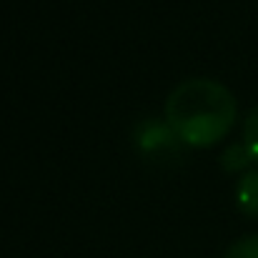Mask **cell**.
I'll list each match as a JSON object with an SVG mask.
<instances>
[{"mask_svg":"<svg viewBox=\"0 0 258 258\" xmlns=\"http://www.w3.org/2000/svg\"><path fill=\"white\" fill-rule=\"evenodd\" d=\"M166 120L180 143L201 148L223 138L236 120V98L221 81L193 76L166 98Z\"/></svg>","mask_w":258,"mask_h":258,"instance_id":"1","label":"cell"},{"mask_svg":"<svg viewBox=\"0 0 258 258\" xmlns=\"http://www.w3.org/2000/svg\"><path fill=\"white\" fill-rule=\"evenodd\" d=\"M133 138H136V146L141 148V153L146 156H156V153H168L173 148H178L180 138L175 136L168 120H141L133 131Z\"/></svg>","mask_w":258,"mask_h":258,"instance_id":"2","label":"cell"},{"mask_svg":"<svg viewBox=\"0 0 258 258\" xmlns=\"http://www.w3.org/2000/svg\"><path fill=\"white\" fill-rule=\"evenodd\" d=\"M236 203L246 216L258 218V168H251L241 175L236 185Z\"/></svg>","mask_w":258,"mask_h":258,"instance_id":"3","label":"cell"},{"mask_svg":"<svg viewBox=\"0 0 258 258\" xmlns=\"http://www.w3.org/2000/svg\"><path fill=\"white\" fill-rule=\"evenodd\" d=\"M253 163L251 151L246 148V143H231L223 153H221V166L223 171H251L248 166Z\"/></svg>","mask_w":258,"mask_h":258,"instance_id":"4","label":"cell"},{"mask_svg":"<svg viewBox=\"0 0 258 258\" xmlns=\"http://www.w3.org/2000/svg\"><path fill=\"white\" fill-rule=\"evenodd\" d=\"M223 258H258V233H248L236 238L228 248Z\"/></svg>","mask_w":258,"mask_h":258,"instance_id":"5","label":"cell"},{"mask_svg":"<svg viewBox=\"0 0 258 258\" xmlns=\"http://www.w3.org/2000/svg\"><path fill=\"white\" fill-rule=\"evenodd\" d=\"M243 143L253 156V163L258 166V105H253L243 120Z\"/></svg>","mask_w":258,"mask_h":258,"instance_id":"6","label":"cell"}]
</instances>
